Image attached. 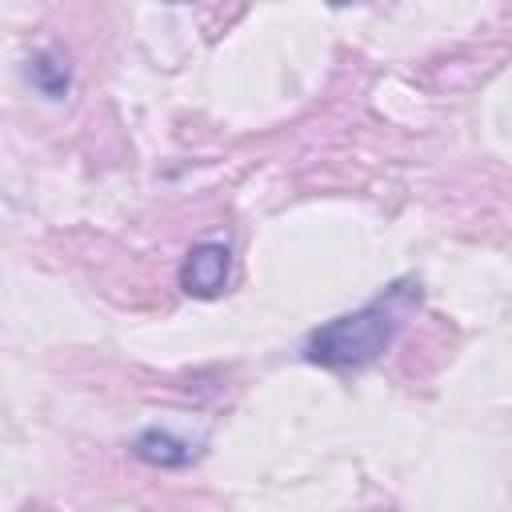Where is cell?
<instances>
[{"mask_svg":"<svg viewBox=\"0 0 512 512\" xmlns=\"http://www.w3.org/2000/svg\"><path fill=\"white\" fill-rule=\"evenodd\" d=\"M416 304H420V284L416 280H396L392 288H384L364 308L320 324L304 340V360L320 364V368H336V372L364 368V364H372L388 352V344L396 340V332L404 328V320Z\"/></svg>","mask_w":512,"mask_h":512,"instance_id":"cell-1","label":"cell"},{"mask_svg":"<svg viewBox=\"0 0 512 512\" xmlns=\"http://www.w3.org/2000/svg\"><path fill=\"white\" fill-rule=\"evenodd\" d=\"M132 456L144 460V464H152V468H184V464L196 460V448L184 436L168 432V428H144L132 440Z\"/></svg>","mask_w":512,"mask_h":512,"instance_id":"cell-3","label":"cell"},{"mask_svg":"<svg viewBox=\"0 0 512 512\" xmlns=\"http://www.w3.org/2000/svg\"><path fill=\"white\" fill-rule=\"evenodd\" d=\"M328 4H332V8H344V4H352V0H328Z\"/></svg>","mask_w":512,"mask_h":512,"instance_id":"cell-5","label":"cell"},{"mask_svg":"<svg viewBox=\"0 0 512 512\" xmlns=\"http://www.w3.org/2000/svg\"><path fill=\"white\" fill-rule=\"evenodd\" d=\"M28 80H32L44 96L60 100V96L68 92V84H72V72H68V60H64L60 52L44 48V52H36V56L28 60Z\"/></svg>","mask_w":512,"mask_h":512,"instance_id":"cell-4","label":"cell"},{"mask_svg":"<svg viewBox=\"0 0 512 512\" xmlns=\"http://www.w3.org/2000/svg\"><path fill=\"white\" fill-rule=\"evenodd\" d=\"M168 4H192V0H168Z\"/></svg>","mask_w":512,"mask_h":512,"instance_id":"cell-6","label":"cell"},{"mask_svg":"<svg viewBox=\"0 0 512 512\" xmlns=\"http://www.w3.org/2000/svg\"><path fill=\"white\" fill-rule=\"evenodd\" d=\"M228 272H232V252L228 244L220 240H200L188 248L184 264H180V288L196 300H212L224 292L228 284Z\"/></svg>","mask_w":512,"mask_h":512,"instance_id":"cell-2","label":"cell"}]
</instances>
